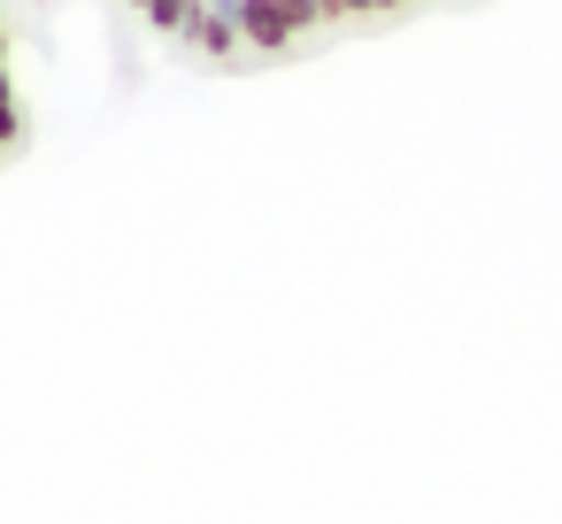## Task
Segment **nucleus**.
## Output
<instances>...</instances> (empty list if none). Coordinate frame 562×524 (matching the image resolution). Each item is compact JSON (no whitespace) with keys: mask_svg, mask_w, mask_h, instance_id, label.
<instances>
[]
</instances>
